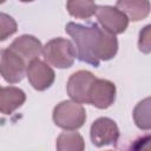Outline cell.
I'll return each instance as SVG.
<instances>
[{"label": "cell", "instance_id": "cell-1", "mask_svg": "<svg viewBox=\"0 0 151 151\" xmlns=\"http://www.w3.org/2000/svg\"><path fill=\"white\" fill-rule=\"evenodd\" d=\"M65 29L76 42L78 59L94 67L99 66L101 60L112 59L118 51L116 34L100 28L97 24L86 26L68 22Z\"/></svg>", "mask_w": 151, "mask_h": 151}, {"label": "cell", "instance_id": "cell-2", "mask_svg": "<svg viewBox=\"0 0 151 151\" xmlns=\"http://www.w3.org/2000/svg\"><path fill=\"white\" fill-rule=\"evenodd\" d=\"M44 59L58 68H67L73 65L77 57L73 44L64 38H55L50 40L42 47Z\"/></svg>", "mask_w": 151, "mask_h": 151}, {"label": "cell", "instance_id": "cell-3", "mask_svg": "<svg viewBox=\"0 0 151 151\" xmlns=\"http://www.w3.org/2000/svg\"><path fill=\"white\" fill-rule=\"evenodd\" d=\"M53 120L57 126L64 130H77L84 125L86 112L80 103L65 100L54 107Z\"/></svg>", "mask_w": 151, "mask_h": 151}, {"label": "cell", "instance_id": "cell-4", "mask_svg": "<svg viewBox=\"0 0 151 151\" xmlns=\"http://www.w3.org/2000/svg\"><path fill=\"white\" fill-rule=\"evenodd\" d=\"M0 70L4 79L9 84H15L22 80L26 68V61L12 48H5L1 51Z\"/></svg>", "mask_w": 151, "mask_h": 151}, {"label": "cell", "instance_id": "cell-5", "mask_svg": "<svg viewBox=\"0 0 151 151\" xmlns=\"http://www.w3.org/2000/svg\"><path fill=\"white\" fill-rule=\"evenodd\" d=\"M96 15L103 28L112 34H120L127 28L129 18L117 7L98 6Z\"/></svg>", "mask_w": 151, "mask_h": 151}, {"label": "cell", "instance_id": "cell-6", "mask_svg": "<svg viewBox=\"0 0 151 151\" xmlns=\"http://www.w3.org/2000/svg\"><path fill=\"white\" fill-rule=\"evenodd\" d=\"M91 140L96 146H105L114 144L119 138V129L117 124L106 117L98 118L91 126Z\"/></svg>", "mask_w": 151, "mask_h": 151}, {"label": "cell", "instance_id": "cell-7", "mask_svg": "<svg viewBox=\"0 0 151 151\" xmlns=\"http://www.w3.org/2000/svg\"><path fill=\"white\" fill-rule=\"evenodd\" d=\"M94 79L96 77L85 70L73 73L67 81V93L71 99L80 104H88V93Z\"/></svg>", "mask_w": 151, "mask_h": 151}, {"label": "cell", "instance_id": "cell-8", "mask_svg": "<svg viewBox=\"0 0 151 151\" xmlns=\"http://www.w3.org/2000/svg\"><path fill=\"white\" fill-rule=\"evenodd\" d=\"M26 74L29 84L38 91L48 88L53 84L55 77L54 71L46 63L39 60L38 58L28 63Z\"/></svg>", "mask_w": 151, "mask_h": 151}, {"label": "cell", "instance_id": "cell-9", "mask_svg": "<svg viewBox=\"0 0 151 151\" xmlns=\"http://www.w3.org/2000/svg\"><path fill=\"white\" fill-rule=\"evenodd\" d=\"M116 98V86L112 81L96 78L88 93V104L98 109L110 107Z\"/></svg>", "mask_w": 151, "mask_h": 151}, {"label": "cell", "instance_id": "cell-10", "mask_svg": "<svg viewBox=\"0 0 151 151\" xmlns=\"http://www.w3.org/2000/svg\"><path fill=\"white\" fill-rule=\"evenodd\" d=\"M14 52H17L20 57L25 59L26 63L32 61L33 59H37L40 53L42 52V45L41 42L33 35H21L17 38L9 46Z\"/></svg>", "mask_w": 151, "mask_h": 151}, {"label": "cell", "instance_id": "cell-11", "mask_svg": "<svg viewBox=\"0 0 151 151\" xmlns=\"http://www.w3.org/2000/svg\"><path fill=\"white\" fill-rule=\"evenodd\" d=\"M117 8L124 12L132 21L145 19L151 11L150 0H117Z\"/></svg>", "mask_w": 151, "mask_h": 151}, {"label": "cell", "instance_id": "cell-12", "mask_svg": "<svg viewBox=\"0 0 151 151\" xmlns=\"http://www.w3.org/2000/svg\"><path fill=\"white\" fill-rule=\"evenodd\" d=\"M26 100L22 90L13 86L1 87L0 91V110L4 114H9L20 107Z\"/></svg>", "mask_w": 151, "mask_h": 151}, {"label": "cell", "instance_id": "cell-13", "mask_svg": "<svg viewBox=\"0 0 151 151\" xmlns=\"http://www.w3.org/2000/svg\"><path fill=\"white\" fill-rule=\"evenodd\" d=\"M84 149V139L78 132H63L57 138V150L59 151H83Z\"/></svg>", "mask_w": 151, "mask_h": 151}, {"label": "cell", "instance_id": "cell-14", "mask_svg": "<svg viewBox=\"0 0 151 151\" xmlns=\"http://www.w3.org/2000/svg\"><path fill=\"white\" fill-rule=\"evenodd\" d=\"M66 7L72 17L88 19L96 13L98 6H96L93 0H67Z\"/></svg>", "mask_w": 151, "mask_h": 151}, {"label": "cell", "instance_id": "cell-15", "mask_svg": "<svg viewBox=\"0 0 151 151\" xmlns=\"http://www.w3.org/2000/svg\"><path fill=\"white\" fill-rule=\"evenodd\" d=\"M133 120L140 130H151V97L143 99L136 105Z\"/></svg>", "mask_w": 151, "mask_h": 151}, {"label": "cell", "instance_id": "cell-16", "mask_svg": "<svg viewBox=\"0 0 151 151\" xmlns=\"http://www.w3.org/2000/svg\"><path fill=\"white\" fill-rule=\"evenodd\" d=\"M15 32H17L15 20L5 13H1L0 14V40H5L7 37L12 35Z\"/></svg>", "mask_w": 151, "mask_h": 151}, {"label": "cell", "instance_id": "cell-17", "mask_svg": "<svg viewBox=\"0 0 151 151\" xmlns=\"http://www.w3.org/2000/svg\"><path fill=\"white\" fill-rule=\"evenodd\" d=\"M138 48L143 53H151V24L142 28L139 32Z\"/></svg>", "mask_w": 151, "mask_h": 151}, {"label": "cell", "instance_id": "cell-18", "mask_svg": "<svg viewBox=\"0 0 151 151\" xmlns=\"http://www.w3.org/2000/svg\"><path fill=\"white\" fill-rule=\"evenodd\" d=\"M132 149H136V150H151V134L142 137V138L134 140V144L132 145Z\"/></svg>", "mask_w": 151, "mask_h": 151}, {"label": "cell", "instance_id": "cell-19", "mask_svg": "<svg viewBox=\"0 0 151 151\" xmlns=\"http://www.w3.org/2000/svg\"><path fill=\"white\" fill-rule=\"evenodd\" d=\"M20 1H22V2H31V1H33V0H20Z\"/></svg>", "mask_w": 151, "mask_h": 151}, {"label": "cell", "instance_id": "cell-20", "mask_svg": "<svg viewBox=\"0 0 151 151\" xmlns=\"http://www.w3.org/2000/svg\"><path fill=\"white\" fill-rule=\"evenodd\" d=\"M4 1H5V0H1V2H4Z\"/></svg>", "mask_w": 151, "mask_h": 151}]
</instances>
